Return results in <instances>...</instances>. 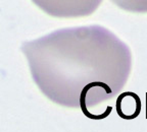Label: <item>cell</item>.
Listing matches in <instances>:
<instances>
[{
    "instance_id": "obj_1",
    "label": "cell",
    "mask_w": 147,
    "mask_h": 132,
    "mask_svg": "<svg viewBox=\"0 0 147 132\" xmlns=\"http://www.w3.org/2000/svg\"><path fill=\"white\" fill-rule=\"evenodd\" d=\"M142 108L141 100L137 93L126 91L121 93L115 102V110L119 117L125 120H133L139 116Z\"/></svg>"
}]
</instances>
